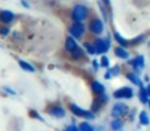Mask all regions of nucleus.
<instances>
[{
    "mask_svg": "<svg viewBox=\"0 0 150 131\" xmlns=\"http://www.w3.org/2000/svg\"><path fill=\"white\" fill-rule=\"evenodd\" d=\"M87 16H88V8L85 5H82V4L75 5V7L73 9V14H71L73 20L75 22L81 23L82 21H84L87 18Z\"/></svg>",
    "mask_w": 150,
    "mask_h": 131,
    "instance_id": "f257e3e1",
    "label": "nucleus"
},
{
    "mask_svg": "<svg viewBox=\"0 0 150 131\" xmlns=\"http://www.w3.org/2000/svg\"><path fill=\"white\" fill-rule=\"evenodd\" d=\"M110 41L108 39H97L94 43V48L96 53H105L108 51Z\"/></svg>",
    "mask_w": 150,
    "mask_h": 131,
    "instance_id": "f03ea898",
    "label": "nucleus"
},
{
    "mask_svg": "<svg viewBox=\"0 0 150 131\" xmlns=\"http://www.w3.org/2000/svg\"><path fill=\"white\" fill-rule=\"evenodd\" d=\"M133 89L131 87H122L113 92L115 98H133Z\"/></svg>",
    "mask_w": 150,
    "mask_h": 131,
    "instance_id": "7ed1b4c3",
    "label": "nucleus"
},
{
    "mask_svg": "<svg viewBox=\"0 0 150 131\" xmlns=\"http://www.w3.org/2000/svg\"><path fill=\"white\" fill-rule=\"evenodd\" d=\"M71 110L75 115L79 116V117H84V118H87V119H93L94 118V115L91 112L85 111V110L81 109V108L76 105H71Z\"/></svg>",
    "mask_w": 150,
    "mask_h": 131,
    "instance_id": "20e7f679",
    "label": "nucleus"
},
{
    "mask_svg": "<svg viewBox=\"0 0 150 131\" xmlns=\"http://www.w3.org/2000/svg\"><path fill=\"white\" fill-rule=\"evenodd\" d=\"M89 29L92 33L94 34H101L103 31V23L99 19H94L90 22Z\"/></svg>",
    "mask_w": 150,
    "mask_h": 131,
    "instance_id": "39448f33",
    "label": "nucleus"
},
{
    "mask_svg": "<svg viewBox=\"0 0 150 131\" xmlns=\"http://www.w3.org/2000/svg\"><path fill=\"white\" fill-rule=\"evenodd\" d=\"M69 32H71V34L75 38H81L82 35H83L84 32H85V27H84L83 24L77 22L76 24H74L73 26L71 27Z\"/></svg>",
    "mask_w": 150,
    "mask_h": 131,
    "instance_id": "423d86ee",
    "label": "nucleus"
},
{
    "mask_svg": "<svg viewBox=\"0 0 150 131\" xmlns=\"http://www.w3.org/2000/svg\"><path fill=\"white\" fill-rule=\"evenodd\" d=\"M128 112V107H127L125 103H115L112 108V111H111V115L113 117H120V116H124L125 114Z\"/></svg>",
    "mask_w": 150,
    "mask_h": 131,
    "instance_id": "0eeeda50",
    "label": "nucleus"
},
{
    "mask_svg": "<svg viewBox=\"0 0 150 131\" xmlns=\"http://www.w3.org/2000/svg\"><path fill=\"white\" fill-rule=\"evenodd\" d=\"M129 63L133 66V68H134L137 72H139L141 69H143V68H144V66H145L144 56H138L137 58H135L134 60L130 61Z\"/></svg>",
    "mask_w": 150,
    "mask_h": 131,
    "instance_id": "6e6552de",
    "label": "nucleus"
},
{
    "mask_svg": "<svg viewBox=\"0 0 150 131\" xmlns=\"http://www.w3.org/2000/svg\"><path fill=\"white\" fill-rule=\"evenodd\" d=\"M13 19H14V14L11 11H9V10H3L0 14V20L3 23H5V24L11 23L13 21Z\"/></svg>",
    "mask_w": 150,
    "mask_h": 131,
    "instance_id": "1a4fd4ad",
    "label": "nucleus"
},
{
    "mask_svg": "<svg viewBox=\"0 0 150 131\" xmlns=\"http://www.w3.org/2000/svg\"><path fill=\"white\" fill-rule=\"evenodd\" d=\"M107 101V96L105 95H102V96H99V98H97L95 99V101L93 103V105H92V109L94 112H97L99 109H100V107L103 105V103H105Z\"/></svg>",
    "mask_w": 150,
    "mask_h": 131,
    "instance_id": "9d476101",
    "label": "nucleus"
},
{
    "mask_svg": "<svg viewBox=\"0 0 150 131\" xmlns=\"http://www.w3.org/2000/svg\"><path fill=\"white\" fill-rule=\"evenodd\" d=\"M115 56H117V58H124V60H126V58H129V52L127 51L124 47H122V46H117V47L115 48Z\"/></svg>",
    "mask_w": 150,
    "mask_h": 131,
    "instance_id": "9b49d317",
    "label": "nucleus"
},
{
    "mask_svg": "<svg viewBox=\"0 0 150 131\" xmlns=\"http://www.w3.org/2000/svg\"><path fill=\"white\" fill-rule=\"evenodd\" d=\"M92 89H93V91H94L95 93L103 94V93H104L105 87L101 83H99L98 81H93L92 82Z\"/></svg>",
    "mask_w": 150,
    "mask_h": 131,
    "instance_id": "f8f14e48",
    "label": "nucleus"
},
{
    "mask_svg": "<svg viewBox=\"0 0 150 131\" xmlns=\"http://www.w3.org/2000/svg\"><path fill=\"white\" fill-rule=\"evenodd\" d=\"M127 78H128L129 80H130L132 83H134L135 85H137V86H142V81H141V79L139 78V76L138 75H136V74H128L127 75Z\"/></svg>",
    "mask_w": 150,
    "mask_h": 131,
    "instance_id": "ddd939ff",
    "label": "nucleus"
},
{
    "mask_svg": "<svg viewBox=\"0 0 150 131\" xmlns=\"http://www.w3.org/2000/svg\"><path fill=\"white\" fill-rule=\"evenodd\" d=\"M139 98H140V101L142 103H148V93H147L146 88H144L143 86H141L140 91H139Z\"/></svg>",
    "mask_w": 150,
    "mask_h": 131,
    "instance_id": "4468645a",
    "label": "nucleus"
},
{
    "mask_svg": "<svg viewBox=\"0 0 150 131\" xmlns=\"http://www.w3.org/2000/svg\"><path fill=\"white\" fill-rule=\"evenodd\" d=\"M115 40H117V41L120 44V45L124 46V47H127V46L130 45V41H127V40L125 39V38L122 37V36L120 35L117 31H115Z\"/></svg>",
    "mask_w": 150,
    "mask_h": 131,
    "instance_id": "2eb2a0df",
    "label": "nucleus"
},
{
    "mask_svg": "<svg viewBox=\"0 0 150 131\" xmlns=\"http://www.w3.org/2000/svg\"><path fill=\"white\" fill-rule=\"evenodd\" d=\"M75 47H77V43H76L75 39L71 37H69L65 41V49L67 51H71Z\"/></svg>",
    "mask_w": 150,
    "mask_h": 131,
    "instance_id": "dca6fc26",
    "label": "nucleus"
},
{
    "mask_svg": "<svg viewBox=\"0 0 150 131\" xmlns=\"http://www.w3.org/2000/svg\"><path fill=\"white\" fill-rule=\"evenodd\" d=\"M139 119H140V123L142 124V125H148V124H149V118H148V115H147V113H146L145 111H142V112H141Z\"/></svg>",
    "mask_w": 150,
    "mask_h": 131,
    "instance_id": "f3484780",
    "label": "nucleus"
},
{
    "mask_svg": "<svg viewBox=\"0 0 150 131\" xmlns=\"http://www.w3.org/2000/svg\"><path fill=\"white\" fill-rule=\"evenodd\" d=\"M50 113L53 116H56V117H63L64 116V111L61 109L60 107H55L50 111Z\"/></svg>",
    "mask_w": 150,
    "mask_h": 131,
    "instance_id": "a211bd4d",
    "label": "nucleus"
},
{
    "mask_svg": "<svg viewBox=\"0 0 150 131\" xmlns=\"http://www.w3.org/2000/svg\"><path fill=\"white\" fill-rule=\"evenodd\" d=\"M71 54H73V58H74L78 60V58H80L82 56H83V50L77 46V47H75L73 50H71Z\"/></svg>",
    "mask_w": 150,
    "mask_h": 131,
    "instance_id": "6ab92c4d",
    "label": "nucleus"
},
{
    "mask_svg": "<svg viewBox=\"0 0 150 131\" xmlns=\"http://www.w3.org/2000/svg\"><path fill=\"white\" fill-rule=\"evenodd\" d=\"M20 66L24 70H26V71H29V72H34V71H35V69H34L33 66L28 64L27 62H24V61H20Z\"/></svg>",
    "mask_w": 150,
    "mask_h": 131,
    "instance_id": "aec40b11",
    "label": "nucleus"
},
{
    "mask_svg": "<svg viewBox=\"0 0 150 131\" xmlns=\"http://www.w3.org/2000/svg\"><path fill=\"white\" fill-rule=\"evenodd\" d=\"M122 127V121H120V120H115V121L111 122V128H112L115 131L120 130Z\"/></svg>",
    "mask_w": 150,
    "mask_h": 131,
    "instance_id": "412c9836",
    "label": "nucleus"
},
{
    "mask_svg": "<svg viewBox=\"0 0 150 131\" xmlns=\"http://www.w3.org/2000/svg\"><path fill=\"white\" fill-rule=\"evenodd\" d=\"M144 39H145V36L144 35H140V36H138V37H136V38H134V39H132L130 41V44H140L142 41H144Z\"/></svg>",
    "mask_w": 150,
    "mask_h": 131,
    "instance_id": "4be33fe9",
    "label": "nucleus"
},
{
    "mask_svg": "<svg viewBox=\"0 0 150 131\" xmlns=\"http://www.w3.org/2000/svg\"><path fill=\"white\" fill-rule=\"evenodd\" d=\"M100 66L101 67H104V68H108L109 67V60L107 56H103L101 58V62H100Z\"/></svg>",
    "mask_w": 150,
    "mask_h": 131,
    "instance_id": "5701e85b",
    "label": "nucleus"
},
{
    "mask_svg": "<svg viewBox=\"0 0 150 131\" xmlns=\"http://www.w3.org/2000/svg\"><path fill=\"white\" fill-rule=\"evenodd\" d=\"M84 45H85L86 49H87V51L89 52L90 54H94V53H96V52H95L94 45H91L90 43H85V44H84Z\"/></svg>",
    "mask_w": 150,
    "mask_h": 131,
    "instance_id": "b1692460",
    "label": "nucleus"
},
{
    "mask_svg": "<svg viewBox=\"0 0 150 131\" xmlns=\"http://www.w3.org/2000/svg\"><path fill=\"white\" fill-rule=\"evenodd\" d=\"M81 131H93V128L90 124L88 123H83L81 125Z\"/></svg>",
    "mask_w": 150,
    "mask_h": 131,
    "instance_id": "393cba45",
    "label": "nucleus"
},
{
    "mask_svg": "<svg viewBox=\"0 0 150 131\" xmlns=\"http://www.w3.org/2000/svg\"><path fill=\"white\" fill-rule=\"evenodd\" d=\"M111 73H112L113 76H117L120 74V66H115V67L111 69Z\"/></svg>",
    "mask_w": 150,
    "mask_h": 131,
    "instance_id": "a878e982",
    "label": "nucleus"
},
{
    "mask_svg": "<svg viewBox=\"0 0 150 131\" xmlns=\"http://www.w3.org/2000/svg\"><path fill=\"white\" fill-rule=\"evenodd\" d=\"M99 6H100V9H101V11H102V14L104 16V19H105V21H106L107 20V14H106V11H105L104 7H103L101 3H99Z\"/></svg>",
    "mask_w": 150,
    "mask_h": 131,
    "instance_id": "bb28decb",
    "label": "nucleus"
},
{
    "mask_svg": "<svg viewBox=\"0 0 150 131\" xmlns=\"http://www.w3.org/2000/svg\"><path fill=\"white\" fill-rule=\"evenodd\" d=\"M7 33H9V30H8L7 28H1L0 29V34H2V35H7Z\"/></svg>",
    "mask_w": 150,
    "mask_h": 131,
    "instance_id": "cd10ccee",
    "label": "nucleus"
},
{
    "mask_svg": "<svg viewBox=\"0 0 150 131\" xmlns=\"http://www.w3.org/2000/svg\"><path fill=\"white\" fill-rule=\"evenodd\" d=\"M111 76H112V73H111V70H108V71L106 72V74H105V79H110Z\"/></svg>",
    "mask_w": 150,
    "mask_h": 131,
    "instance_id": "c85d7f7f",
    "label": "nucleus"
},
{
    "mask_svg": "<svg viewBox=\"0 0 150 131\" xmlns=\"http://www.w3.org/2000/svg\"><path fill=\"white\" fill-rule=\"evenodd\" d=\"M67 131H79V129H78L75 125H73V126H69V127L67 129Z\"/></svg>",
    "mask_w": 150,
    "mask_h": 131,
    "instance_id": "c756f323",
    "label": "nucleus"
},
{
    "mask_svg": "<svg viewBox=\"0 0 150 131\" xmlns=\"http://www.w3.org/2000/svg\"><path fill=\"white\" fill-rule=\"evenodd\" d=\"M93 68L95 69V71L98 70V63H97V61H93Z\"/></svg>",
    "mask_w": 150,
    "mask_h": 131,
    "instance_id": "7c9ffc66",
    "label": "nucleus"
},
{
    "mask_svg": "<svg viewBox=\"0 0 150 131\" xmlns=\"http://www.w3.org/2000/svg\"><path fill=\"white\" fill-rule=\"evenodd\" d=\"M146 90H147V93H148V96H150V84H149L148 86H147Z\"/></svg>",
    "mask_w": 150,
    "mask_h": 131,
    "instance_id": "2f4dec72",
    "label": "nucleus"
},
{
    "mask_svg": "<svg viewBox=\"0 0 150 131\" xmlns=\"http://www.w3.org/2000/svg\"><path fill=\"white\" fill-rule=\"evenodd\" d=\"M103 2H104L105 4H109V0H102Z\"/></svg>",
    "mask_w": 150,
    "mask_h": 131,
    "instance_id": "473e14b6",
    "label": "nucleus"
},
{
    "mask_svg": "<svg viewBox=\"0 0 150 131\" xmlns=\"http://www.w3.org/2000/svg\"><path fill=\"white\" fill-rule=\"evenodd\" d=\"M148 103H149V108H150V100H148Z\"/></svg>",
    "mask_w": 150,
    "mask_h": 131,
    "instance_id": "72a5a7b5",
    "label": "nucleus"
}]
</instances>
